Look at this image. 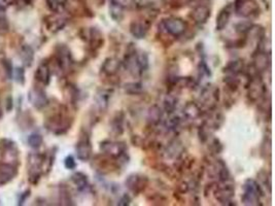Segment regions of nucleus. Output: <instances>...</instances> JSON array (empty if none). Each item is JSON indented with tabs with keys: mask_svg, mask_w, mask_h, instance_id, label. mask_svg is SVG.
Segmentation results:
<instances>
[{
	"mask_svg": "<svg viewBox=\"0 0 275 206\" xmlns=\"http://www.w3.org/2000/svg\"><path fill=\"white\" fill-rule=\"evenodd\" d=\"M71 181H73L79 192H85L90 187L88 175L80 171L76 172L71 175Z\"/></svg>",
	"mask_w": 275,
	"mask_h": 206,
	"instance_id": "2f4dec72",
	"label": "nucleus"
},
{
	"mask_svg": "<svg viewBox=\"0 0 275 206\" xmlns=\"http://www.w3.org/2000/svg\"><path fill=\"white\" fill-rule=\"evenodd\" d=\"M189 17L196 24H198V25H203V24H205L211 17V8L206 2L198 3L192 10H191Z\"/></svg>",
	"mask_w": 275,
	"mask_h": 206,
	"instance_id": "dca6fc26",
	"label": "nucleus"
},
{
	"mask_svg": "<svg viewBox=\"0 0 275 206\" xmlns=\"http://www.w3.org/2000/svg\"><path fill=\"white\" fill-rule=\"evenodd\" d=\"M208 148H209V151L211 152V154H220L224 150L223 143L218 138H213L209 142Z\"/></svg>",
	"mask_w": 275,
	"mask_h": 206,
	"instance_id": "49530a36",
	"label": "nucleus"
},
{
	"mask_svg": "<svg viewBox=\"0 0 275 206\" xmlns=\"http://www.w3.org/2000/svg\"><path fill=\"white\" fill-rule=\"evenodd\" d=\"M124 120H125V115L123 112H118L114 118L111 123V127H112V132L114 133L115 135H122L124 133Z\"/></svg>",
	"mask_w": 275,
	"mask_h": 206,
	"instance_id": "7c9ffc66",
	"label": "nucleus"
},
{
	"mask_svg": "<svg viewBox=\"0 0 275 206\" xmlns=\"http://www.w3.org/2000/svg\"><path fill=\"white\" fill-rule=\"evenodd\" d=\"M110 16L116 22H122L125 17V8L116 0H110Z\"/></svg>",
	"mask_w": 275,
	"mask_h": 206,
	"instance_id": "473e14b6",
	"label": "nucleus"
},
{
	"mask_svg": "<svg viewBox=\"0 0 275 206\" xmlns=\"http://www.w3.org/2000/svg\"><path fill=\"white\" fill-rule=\"evenodd\" d=\"M13 76H15V81L19 84L25 83V70H24L23 67H17L14 71Z\"/></svg>",
	"mask_w": 275,
	"mask_h": 206,
	"instance_id": "de8ad7c7",
	"label": "nucleus"
},
{
	"mask_svg": "<svg viewBox=\"0 0 275 206\" xmlns=\"http://www.w3.org/2000/svg\"><path fill=\"white\" fill-rule=\"evenodd\" d=\"M138 52L136 51V48L132 46V44H130L127 48V52L124 57V62L123 65L125 68L128 70L129 74L134 77V78H139L143 72L141 71L139 64H138V57H137Z\"/></svg>",
	"mask_w": 275,
	"mask_h": 206,
	"instance_id": "f8f14e48",
	"label": "nucleus"
},
{
	"mask_svg": "<svg viewBox=\"0 0 275 206\" xmlns=\"http://www.w3.org/2000/svg\"><path fill=\"white\" fill-rule=\"evenodd\" d=\"M60 14L61 13H54V15L46 17L44 20L47 30L53 33L61 31L67 24V19Z\"/></svg>",
	"mask_w": 275,
	"mask_h": 206,
	"instance_id": "412c9836",
	"label": "nucleus"
},
{
	"mask_svg": "<svg viewBox=\"0 0 275 206\" xmlns=\"http://www.w3.org/2000/svg\"><path fill=\"white\" fill-rule=\"evenodd\" d=\"M5 108H6V112H8V113L13 111V108H14V100H13V97H11L10 95L7 96V98H6Z\"/></svg>",
	"mask_w": 275,
	"mask_h": 206,
	"instance_id": "5fc2aeb1",
	"label": "nucleus"
},
{
	"mask_svg": "<svg viewBox=\"0 0 275 206\" xmlns=\"http://www.w3.org/2000/svg\"><path fill=\"white\" fill-rule=\"evenodd\" d=\"M0 150L4 161H16L19 158V149L16 142L10 139H2L0 141Z\"/></svg>",
	"mask_w": 275,
	"mask_h": 206,
	"instance_id": "a211bd4d",
	"label": "nucleus"
},
{
	"mask_svg": "<svg viewBox=\"0 0 275 206\" xmlns=\"http://www.w3.org/2000/svg\"><path fill=\"white\" fill-rule=\"evenodd\" d=\"M27 142L31 149L38 150L43 143V137L41 134H39V133H32V134L28 137Z\"/></svg>",
	"mask_w": 275,
	"mask_h": 206,
	"instance_id": "58836bf2",
	"label": "nucleus"
},
{
	"mask_svg": "<svg viewBox=\"0 0 275 206\" xmlns=\"http://www.w3.org/2000/svg\"><path fill=\"white\" fill-rule=\"evenodd\" d=\"M18 175V167L14 163H0V187L10 183Z\"/></svg>",
	"mask_w": 275,
	"mask_h": 206,
	"instance_id": "f3484780",
	"label": "nucleus"
},
{
	"mask_svg": "<svg viewBox=\"0 0 275 206\" xmlns=\"http://www.w3.org/2000/svg\"><path fill=\"white\" fill-rule=\"evenodd\" d=\"M247 99L256 103L261 101L266 95V84L263 82L261 78V74H255L253 76L248 77V83H247Z\"/></svg>",
	"mask_w": 275,
	"mask_h": 206,
	"instance_id": "39448f33",
	"label": "nucleus"
},
{
	"mask_svg": "<svg viewBox=\"0 0 275 206\" xmlns=\"http://www.w3.org/2000/svg\"><path fill=\"white\" fill-rule=\"evenodd\" d=\"M193 0H170V5L173 7H183L192 2Z\"/></svg>",
	"mask_w": 275,
	"mask_h": 206,
	"instance_id": "8fccbe9b",
	"label": "nucleus"
},
{
	"mask_svg": "<svg viewBox=\"0 0 275 206\" xmlns=\"http://www.w3.org/2000/svg\"><path fill=\"white\" fill-rule=\"evenodd\" d=\"M245 69V65H244V61L242 59H234L231 60L230 62H228L223 71L224 74H227V76H234V77H238L240 74L244 71Z\"/></svg>",
	"mask_w": 275,
	"mask_h": 206,
	"instance_id": "cd10ccee",
	"label": "nucleus"
},
{
	"mask_svg": "<svg viewBox=\"0 0 275 206\" xmlns=\"http://www.w3.org/2000/svg\"><path fill=\"white\" fill-rule=\"evenodd\" d=\"M64 166H65L66 169H68V170H75V169L78 166L75 157L71 156V155L67 156L66 158L64 159Z\"/></svg>",
	"mask_w": 275,
	"mask_h": 206,
	"instance_id": "09e8293b",
	"label": "nucleus"
},
{
	"mask_svg": "<svg viewBox=\"0 0 275 206\" xmlns=\"http://www.w3.org/2000/svg\"><path fill=\"white\" fill-rule=\"evenodd\" d=\"M20 57H21V60L24 63V65H25L26 67H30L34 61L33 48L28 44H24L20 51Z\"/></svg>",
	"mask_w": 275,
	"mask_h": 206,
	"instance_id": "72a5a7b5",
	"label": "nucleus"
},
{
	"mask_svg": "<svg viewBox=\"0 0 275 206\" xmlns=\"http://www.w3.org/2000/svg\"><path fill=\"white\" fill-rule=\"evenodd\" d=\"M3 2L7 5H15L17 3V0H3Z\"/></svg>",
	"mask_w": 275,
	"mask_h": 206,
	"instance_id": "4d7b16f0",
	"label": "nucleus"
},
{
	"mask_svg": "<svg viewBox=\"0 0 275 206\" xmlns=\"http://www.w3.org/2000/svg\"><path fill=\"white\" fill-rule=\"evenodd\" d=\"M123 63L119 61L118 59L115 58V57H110L106 58L104 60V62L101 66V71L106 77H115L118 72L121 69Z\"/></svg>",
	"mask_w": 275,
	"mask_h": 206,
	"instance_id": "5701e85b",
	"label": "nucleus"
},
{
	"mask_svg": "<svg viewBox=\"0 0 275 206\" xmlns=\"http://www.w3.org/2000/svg\"><path fill=\"white\" fill-rule=\"evenodd\" d=\"M149 177L147 175L139 174V173H133L130 174L126 181V187L127 189L134 194V195H139L142 192H145L146 189L149 186Z\"/></svg>",
	"mask_w": 275,
	"mask_h": 206,
	"instance_id": "ddd939ff",
	"label": "nucleus"
},
{
	"mask_svg": "<svg viewBox=\"0 0 275 206\" xmlns=\"http://www.w3.org/2000/svg\"><path fill=\"white\" fill-rule=\"evenodd\" d=\"M109 100H110V94L106 91H101L100 93L97 94V103L98 106L100 107V110H105L109 105Z\"/></svg>",
	"mask_w": 275,
	"mask_h": 206,
	"instance_id": "37998d69",
	"label": "nucleus"
},
{
	"mask_svg": "<svg viewBox=\"0 0 275 206\" xmlns=\"http://www.w3.org/2000/svg\"><path fill=\"white\" fill-rule=\"evenodd\" d=\"M181 123H182L181 117H178V116H176L174 114H169V117L165 120L164 126H165V128L167 130L173 131V130H176V128L179 127Z\"/></svg>",
	"mask_w": 275,
	"mask_h": 206,
	"instance_id": "4c0bfd02",
	"label": "nucleus"
},
{
	"mask_svg": "<svg viewBox=\"0 0 275 206\" xmlns=\"http://www.w3.org/2000/svg\"><path fill=\"white\" fill-rule=\"evenodd\" d=\"M92 166L96 168V170L99 171L100 173L111 172L113 170H116V169H118L119 167L118 163L116 160L109 158V157L105 155L103 157H101L100 159L98 156L95 159H93Z\"/></svg>",
	"mask_w": 275,
	"mask_h": 206,
	"instance_id": "6ab92c4d",
	"label": "nucleus"
},
{
	"mask_svg": "<svg viewBox=\"0 0 275 206\" xmlns=\"http://www.w3.org/2000/svg\"><path fill=\"white\" fill-rule=\"evenodd\" d=\"M220 101V89L214 84H207L202 89L200 94V103L202 106L206 107L208 111H212L217 107Z\"/></svg>",
	"mask_w": 275,
	"mask_h": 206,
	"instance_id": "9d476101",
	"label": "nucleus"
},
{
	"mask_svg": "<svg viewBox=\"0 0 275 206\" xmlns=\"http://www.w3.org/2000/svg\"><path fill=\"white\" fill-rule=\"evenodd\" d=\"M152 24L153 20L150 18H141L139 20H134L130 24V33L137 40L145 39L148 35Z\"/></svg>",
	"mask_w": 275,
	"mask_h": 206,
	"instance_id": "4468645a",
	"label": "nucleus"
},
{
	"mask_svg": "<svg viewBox=\"0 0 275 206\" xmlns=\"http://www.w3.org/2000/svg\"><path fill=\"white\" fill-rule=\"evenodd\" d=\"M232 13H233V4H228L220 10V13L217 16V20H216V29L218 31H222L228 26Z\"/></svg>",
	"mask_w": 275,
	"mask_h": 206,
	"instance_id": "b1692460",
	"label": "nucleus"
},
{
	"mask_svg": "<svg viewBox=\"0 0 275 206\" xmlns=\"http://www.w3.org/2000/svg\"><path fill=\"white\" fill-rule=\"evenodd\" d=\"M271 62L270 55L264 52V50H256V52L253 55V67L259 72L262 74L268 69Z\"/></svg>",
	"mask_w": 275,
	"mask_h": 206,
	"instance_id": "aec40b11",
	"label": "nucleus"
},
{
	"mask_svg": "<svg viewBox=\"0 0 275 206\" xmlns=\"http://www.w3.org/2000/svg\"><path fill=\"white\" fill-rule=\"evenodd\" d=\"M214 197L222 205H236L233 202L235 196V186L233 179L220 183L214 190Z\"/></svg>",
	"mask_w": 275,
	"mask_h": 206,
	"instance_id": "0eeeda50",
	"label": "nucleus"
},
{
	"mask_svg": "<svg viewBox=\"0 0 275 206\" xmlns=\"http://www.w3.org/2000/svg\"><path fill=\"white\" fill-rule=\"evenodd\" d=\"M159 27L163 28L166 34L173 36V38H179L187 31L188 24L183 19L170 17L162 20Z\"/></svg>",
	"mask_w": 275,
	"mask_h": 206,
	"instance_id": "6e6552de",
	"label": "nucleus"
},
{
	"mask_svg": "<svg viewBox=\"0 0 275 206\" xmlns=\"http://www.w3.org/2000/svg\"><path fill=\"white\" fill-rule=\"evenodd\" d=\"M143 84L138 82H127L124 84V91L128 95H140L143 93Z\"/></svg>",
	"mask_w": 275,
	"mask_h": 206,
	"instance_id": "e433bc0d",
	"label": "nucleus"
},
{
	"mask_svg": "<svg viewBox=\"0 0 275 206\" xmlns=\"http://www.w3.org/2000/svg\"><path fill=\"white\" fill-rule=\"evenodd\" d=\"M213 111V110H212ZM212 111H208L209 114L207 115V118L203 122V126H204L208 131H214L220 129V127L224 124V116L221 113H212Z\"/></svg>",
	"mask_w": 275,
	"mask_h": 206,
	"instance_id": "a878e982",
	"label": "nucleus"
},
{
	"mask_svg": "<svg viewBox=\"0 0 275 206\" xmlns=\"http://www.w3.org/2000/svg\"><path fill=\"white\" fill-rule=\"evenodd\" d=\"M51 77H52V70H51V66L47 62H42L39 65V67L37 68V71H35V81L38 82H39L42 86H47L51 82Z\"/></svg>",
	"mask_w": 275,
	"mask_h": 206,
	"instance_id": "4be33fe9",
	"label": "nucleus"
},
{
	"mask_svg": "<svg viewBox=\"0 0 275 206\" xmlns=\"http://www.w3.org/2000/svg\"><path fill=\"white\" fill-rule=\"evenodd\" d=\"M243 194H242V203L244 205H261V198L264 196V193L257 180L253 178H247L243 184Z\"/></svg>",
	"mask_w": 275,
	"mask_h": 206,
	"instance_id": "20e7f679",
	"label": "nucleus"
},
{
	"mask_svg": "<svg viewBox=\"0 0 275 206\" xmlns=\"http://www.w3.org/2000/svg\"><path fill=\"white\" fill-rule=\"evenodd\" d=\"M189 189H190V186L188 183H186V181H181V183L177 185V191L181 194L187 193L189 191Z\"/></svg>",
	"mask_w": 275,
	"mask_h": 206,
	"instance_id": "864d4df0",
	"label": "nucleus"
},
{
	"mask_svg": "<svg viewBox=\"0 0 275 206\" xmlns=\"http://www.w3.org/2000/svg\"><path fill=\"white\" fill-rule=\"evenodd\" d=\"M44 1L53 13H61L68 3V0H44Z\"/></svg>",
	"mask_w": 275,
	"mask_h": 206,
	"instance_id": "c9c22d12",
	"label": "nucleus"
},
{
	"mask_svg": "<svg viewBox=\"0 0 275 206\" xmlns=\"http://www.w3.org/2000/svg\"><path fill=\"white\" fill-rule=\"evenodd\" d=\"M73 118L70 117L67 108L60 105L58 108L46 118L44 126L47 131L52 132L55 135H62L70 129L73 125Z\"/></svg>",
	"mask_w": 275,
	"mask_h": 206,
	"instance_id": "f257e3e1",
	"label": "nucleus"
},
{
	"mask_svg": "<svg viewBox=\"0 0 275 206\" xmlns=\"http://www.w3.org/2000/svg\"><path fill=\"white\" fill-rule=\"evenodd\" d=\"M131 197H130V195L129 194H123V196L119 198V200H118V205L119 206H127V205H130V203H131Z\"/></svg>",
	"mask_w": 275,
	"mask_h": 206,
	"instance_id": "603ef678",
	"label": "nucleus"
},
{
	"mask_svg": "<svg viewBox=\"0 0 275 206\" xmlns=\"http://www.w3.org/2000/svg\"><path fill=\"white\" fill-rule=\"evenodd\" d=\"M88 41L90 44V47L93 51H98L104 45V38L103 33L96 27H91L89 29L88 34Z\"/></svg>",
	"mask_w": 275,
	"mask_h": 206,
	"instance_id": "393cba45",
	"label": "nucleus"
},
{
	"mask_svg": "<svg viewBox=\"0 0 275 206\" xmlns=\"http://www.w3.org/2000/svg\"><path fill=\"white\" fill-rule=\"evenodd\" d=\"M177 98L173 95H167L163 100V111L167 114H173L175 112V108L177 106Z\"/></svg>",
	"mask_w": 275,
	"mask_h": 206,
	"instance_id": "f704fd0d",
	"label": "nucleus"
},
{
	"mask_svg": "<svg viewBox=\"0 0 275 206\" xmlns=\"http://www.w3.org/2000/svg\"><path fill=\"white\" fill-rule=\"evenodd\" d=\"M163 114H164V112L159 105H157V104L152 105L149 108L148 117H147L149 125L150 126H158L163 119Z\"/></svg>",
	"mask_w": 275,
	"mask_h": 206,
	"instance_id": "c85d7f7f",
	"label": "nucleus"
},
{
	"mask_svg": "<svg viewBox=\"0 0 275 206\" xmlns=\"http://www.w3.org/2000/svg\"><path fill=\"white\" fill-rule=\"evenodd\" d=\"M252 26H253V23H250L249 21H241L235 25V31L238 34L245 36Z\"/></svg>",
	"mask_w": 275,
	"mask_h": 206,
	"instance_id": "a19ab883",
	"label": "nucleus"
},
{
	"mask_svg": "<svg viewBox=\"0 0 275 206\" xmlns=\"http://www.w3.org/2000/svg\"><path fill=\"white\" fill-rule=\"evenodd\" d=\"M77 157L79 161L87 162L92 157V144L91 139L86 131L81 130L79 140L76 145Z\"/></svg>",
	"mask_w": 275,
	"mask_h": 206,
	"instance_id": "9b49d317",
	"label": "nucleus"
},
{
	"mask_svg": "<svg viewBox=\"0 0 275 206\" xmlns=\"http://www.w3.org/2000/svg\"><path fill=\"white\" fill-rule=\"evenodd\" d=\"M183 114L186 119L194 121V120L199 119L202 116V111H201V107L199 106V104L190 101L185 105Z\"/></svg>",
	"mask_w": 275,
	"mask_h": 206,
	"instance_id": "c756f323",
	"label": "nucleus"
},
{
	"mask_svg": "<svg viewBox=\"0 0 275 206\" xmlns=\"http://www.w3.org/2000/svg\"><path fill=\"white\" fill-rule=\"evenodd\" d=\"M9 29V24L5 16V9L3 6L0 5V32L5 33Z\"/></svg>",
	"mask_w": 275,
	"mask_h": 206,
	"instance_id": "79ce46f5",
	"label": "nucleus"
},
{
	"mask_svg": "<svg viewBox=\"0 0 275 206\" xmlns=\"http://www.w3.org/2000/svg\"><path fill=\"white\" fill-rule=\"evenodd\" d=\"M28 99L30 103L39 111L43 110L50 103L46 93L40 87H33L28 93Z\"/></svg>",
	"mask_w": 275,
	"mask_h": 206,
	"instance_id": "2eb2a0df",
	"label": "nucleus"
},
{
	"mask_svg": "<svg viewBox=\"0 0 275 206\" xmlns=\"http://www.w3.org/2000/svg\"><path fill=\"white\" fill-rule=\"evenodd\" d=\"M44 170V155L31 153L27 159L28 180L31 185H38Z\"/></svg>",
	"mask_w": 275,
	"mask_h": 206,
	"instance_id": "7ed1b4c3",
	"label": "nucleus"
},
{
	"mask_svg": "<svg viewBox=\"0 0 275 206\" xmlns=\"http://www.w3.org/2000/svg\"><path fill=\"white\" fill-rule=\"evenodd\" d=\"M116 1L121 4L125 9L133 7L136 3V0H116Z\"/></svg>",
	"mask_w": 275,
	"mask_h": 206,
	"instance_id": "3c124183",
	"label": "nucleus"
},
{
	"mask_svg": "<svg viewBox=\"0 0 275 206\" xmlns=\"http://www.w3.org/2000/svg\"><path fill=\"white\" fill-rule=\"evenodd\" d=\"M233 11L239 18H256L260 15V5L256 0H235Z\"/></svg>",
	"mask_w": 275,
	"mask_h": 206,
	"instance_id": "423d86ee",
	"label": "nucleus"
},
{
	"mask_svg": "<svg viewBox=\"0 0 275 206\" xmlns=\"http://www.w3.org/2000/svg\"><path fill=\"white\" fill-rule=\"evenodd\" d=\"M0 64H1V68L3 70L5 79L11 80V78H13V74H14V67H13V63H11L10 60L7 58H4L1 60Z\"/></svg>",
	"mask_w": 275,
	"mask_h": 206,
	"instance_id": "ea45409f",
	"label": "nucleus"
},
{
	"mask_svg": "<svg viewBox=\"0 0 275 206\" xmlns=\"http://www.w3.org/2000/svg\"><path fill=\"white\" fill-rule=\"evenodd\" d=\"M165 153L168 158L176 161L183 157L185 153V148L182 141H179L178 139H173L168 143V145H167Z\"/></svg>",
	"mask_w": 275,
	"mask_h": 206,
	"instance_id": "bb28decb",
	"label": "nucleus"
},
{
	"mask_svg": "<svg viewBox=\"0 0 275 206\" xmlns=\"http://www.w3.org/2000/svg\"><path fill=\"white\" fill-rule=\"evenodd\" d=\"M30 196V190H27L26 192H24L22 193L21 195H20V198H19V205H22L24 202H25L27 200V198Z\"/></svg>",
	"mask_w": 275,
	"mask_h": 206,
	"instance_id": "6e6d98bb",
	"label": "nucleus"
},
{
	"mask_svg": "<svg viewBox=\"0 0 275 206\" xmlns=\"http://www.w3.org/2000/svg\"><path fill=\"white\" fill-rule=\"evenodd\" d=\"M60 200H61V204L63 205H75L70 193L66 188H61L60 190Z\"/></svg>",
	"mask_w": 275,
	"mask_h": 206,
	"instance_id": "c03bdc74",
	"label": "nucleus"
},
{
	"mask_svg": "<svg viewBox=\"0 0 275 206\" xmlns=\"http://www.w3.org/2000/svg\"><path fill=\"white\" fill-rule=\"evenodd\" d=\"M100 151L109 158L116 160L118 165H125L129 162L128 147L124 141L104 140L100 143Z\"/></svg>",
	"mask_w": 275,
	"mask_h": 206,
	"instance_id": "f03ea898",
	"label": "nucleus"
},
{
	"mask_svg": "<svg viewBox=\"0 0 275 206\" xmlns=\"http://www.w3.org/2000/svg\"><path fill=\"white\" fill-rule=\"evenodd\" d=\"M259 180L262 181V184L264 185L266 188H268L269 192H271V175L266 170H261L258 173Z\"/></svg>",
	"mask_w": 275,
	"mask_h": 206,
	"instance_id": "a18cd8bd",
	"label": "nucleus"
},
{
	"mask_svg": "<svg viewBox=\"0 0 275 206\" xmlns=\"http://www.w3.org/2000/svg\"><path fill=\"white\" fill-rule=\"evenodd\" d=\"M55 62L57 67L62 72V74H67V72L71 69L74 61H73V56H71V52L67 45L58 44L56 46Z\"/></svg>",
	"mask_w": 275,
	"mask_h": 206,
	"instance_id": "1a4fd4ad",
	"label": "nucleus"
},
{
	"mask_svg": "<svg viewBox=\"0 0 275 206\" xmlns=\"http://www.w3.org/2000/svg\"><path fill=\"white\" fill-rule=\"evenodd\" d=\"M2 118V110H1V104H0V119Z\"/></svg>",
	"mask_w": 275,
	"mask_h": 206,
	"instance_id": "13d9d810",
	"label": "nucleus"
}]
</instances>
